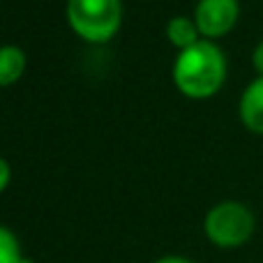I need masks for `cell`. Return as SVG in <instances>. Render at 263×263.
I'll use <instances>...</instances> for the list:
<instances>
[{
    "label": "cell",
    "instance_id": "cell-12",
    "mask_svg": "<svg viewBox=\"0 0 263 263\" xmlns=\"http://www.w3.org/2000/svg\"><path fill=\"white\" fill-rule=\"evenodd\" d=\"M21 263H35V261H30V259H26V256H23V259H21Z\"/></svg>",
    "mask_w": 263,
    "mask_h": 263
},
{
    "label": "cell",
    "instance_id": "cell-5",
    "mask_svg": "<svg viewBox=\"0 0 263 263\" xmlns=\"http://www.w3.org/2000/svg\"><path fill=\"white\" fill-rule=\"evenodd\" d=\"M240 118L247 129L263 134V77L250 83L240 100Z\"/></svg>",
    "mask_w": 263,
    "mask_h": 263
},
{
    "label": "cell",
    "instance_id": "cell-10",
    "mask_svg": "<svg viewBox=\"0 0 263 263\" xmlns=\"http://www.w3.org/2000/svg\"><path fill=\"white\" fill-rule=\"evenodd\" d=\"M254 67H256V72L263 77V42L256 46V51H254Z\"/></svg>",
    "mask_w": 263,
    "mask_h": 263
},
{
    "label": "cell",
    "instance_id": "cell-9",
    "mask_svg": "<svg viewBox=\"0 0 263 263\" xmlns=\"http://www.w3.org/2000/svg\"><path fill=\"white\" fill-rule=\"evenodd\" d=\"M9 180H12V168H9V164L5 162L3 157H0V194H3L5 187L9 185Z\"/></svg>",
    "mask_w": 263,
    "mask_h": 263
},
{
    "label": "cell",
    "instance_id": "cell-7",
    "mask_svg": "<svg viewBox=\"0 0 263 263\" xmlns=\"http://www.w3.org/2000/svg\"><path fill=\"white\" fill-rule=\"evenodd\" d=\"M166 35H168V42H171L173 46H178L180 51L190 49V46H194L196 42H199V28H196V23L192 21V18L187 16H176L168 21L166 26Z\"/></svg>",
    "mask_w": 263,
    "mask_h": 263
},
{
    "label": "cell",
    "instance_id": "cell-3",
    "mask_svg": "<svg viewBox=\"0 0 263 263\" xmlns=\"http://www.w3.org/2000/svg\"><path fill=\"white\" fill-rule=\"evenodd\" d=\"M254 215L247 205L238 201H224L215 208L208 210L203 222V231L213 245L222 250H233V247L245 245L254 233Z\"/></svg>",
    "mask_w": 263,
    "mask_h": 263
},
{
    "label": "cell",
    "instance_id": "cell-8",
    "mask_svg": "<svg viewBox=\"0 0 263 263\" xmlns=\"http://www.w3.org/2000/svg\"><path fill=\"white\" fill-rule=\"evenodd\" d=\"M21 245L7 227L0 224V263H21Z\"/></svg>",
    "mask_w": 263,
    "mask_h": 263
},
{
    "label": "cell",
    "instance_id": "cell-11",
    "mask_svg": "<svg viewBox=\"0 0 263 263\" xmlns=\"http://www.w3.org/2000/svg\"><path fill=\"white\" fill-rule=\"evenodd\" d=\"M155 263H194V261L185 259V256H162V259H157Z\"/></svg>",
    "mask_w": 263,
    "mask_h": 263
},
{
    "label": "cell",
    "instance_id": "cell-4",
    "mask_svg": "<svg viewBox=\"0 0 263 263\" xmlns=\"http://www.w3.org/2000/svg\"><path fill=\"white\" fill-rule=\"evenodd\" d=\"M238 0H199L194 12V23L199 32L208 40L222 37L238 21Z\"/></svg>",
    "mask_w": 263,
    "mask_h": 263
},
{
    "label": "cell",
    "instance_id": "cell-2",
    "mask_svg": "<svg viewBox=\"0 0 263 263\" xmlns=\"http://www.w3.org/2000/svg\"><path fill=\"white\" fill-rule=\"evenodd\" d=\"M67 21L81 40L104 44L114 40L123 23L120 0H67Z\"/></svg>",
    "mask_w": 263,
    "mask_h": 263
},
{
    "label": "cell",
    "instance_id": "cell-1",
    "mask_svg": "<svg viewBox=\"0 0 263 263\" xmlns=\"http://www.w3.org/2000/svg\"><path fill=\"white\" fill-rule=\"evenodd\" d=\"M227 79V60L219 46L210 40H199L180 51L173 63V83L185 97L205 100L222 88Z\"/></svg>",
    "mask_w": 263,
    "mask_h": 263
},
{
    "label": "cell",
    "instance_id": "cell-6",
    "mask_svg": "<svg viewBox=\"0 0 263 263\" xmlns=\"http://www.w3.org/2000/svg\"><path fill=\"white\" fill-rule=\"evenodd\" d=\"M26 69V55L18 46L5 44L0 46V86H12L21 79Z\"/></svg>",
    "mask_w": 263,
    "mask_h": 263
}]
</instances>
